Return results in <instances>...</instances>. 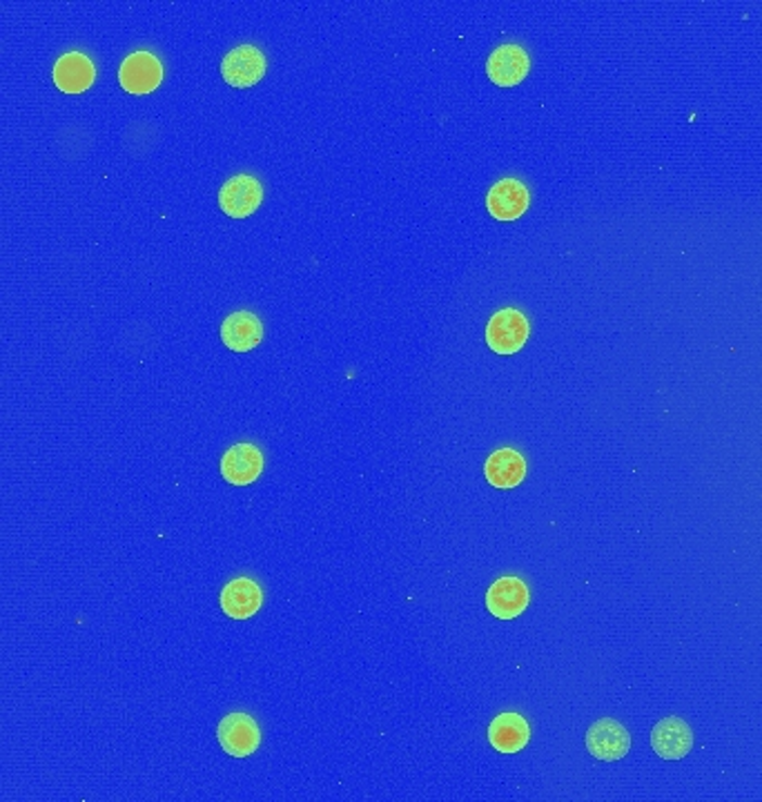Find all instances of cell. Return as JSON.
I'll return each mask as SVG.
<instances>
[{
  "label": "cell",
  "mask_w": 762,
  "mask_h": 802,
  "mask_svg": "<svg viewBox=\"0 0 762 802\" xmlns=\"http://www.w3.org/2000/svg\"><path fill=\"white\" fill-rule=\"evenodd\" d=\"M529 319L516 308L497 310L486 326V344L497 355H516L529 340Z\"/></svg>",
  "instance_id": "obj_1"
},
{
  "label": "cell",
  "mask_w": 762,
  "mask_h": 802,
  "mask_svg": "<svg viewBox=\"0 0 762 802\" xmlns=\"http://www.w3.org/2000/svg\"><path fill=\"white\" fill-rule=\"evenodd\" d=\"M163 80V65L152 52H135L120 63L118 82L125 92L143 97L154 92Z\"/></svg>",
  "instance_id": "obj_2"
},
{
  "label": "cell",
  "mask_w": 762,
  "mask_h": 802,
  "mask_svg": "<svg viewBox=\"0 0 762 802\" xmlns=\"http://www.w3.org/2000/svg\"><path fill=\"white\" fill-rule=\"evenodd\" d=\"M221 74L232 88H252L266 74V56L257 46H239L221 61Z\"/></svg>",
  "instance_id": "obj_3"
},
{
  "label": "cell",
  "mask_w": 762,
  "mask_h": 802,
  "mask_svg": "<svg viewBox=\"0 0 762 802\" xmlns=\"http://www.w3.org/2000/svg\"><path fill=\"white\" fill-rule=\"evenodd\" d=\"M217 738L232 758H247L262 744V731L247 713H230L219 723Z\"/></svg>",
  "instance_id": "obj_4"
},
{
  "label": "cell",
  "mask_w": 762,
  "mask_h": 802,
  "mask_svg": "<svg viewBox=\"0 0 762 802\" xmlns=\"http://www.w3.org/2000/svg\"><path fill=\"white\" fill-rule=\"evenodd\" d=\"M264 201V188L259 179L250 175H237L228 179L219 192V205L232 219H245L257 213Z\"/></svg>",
  "instance_id": "obj_5"
},
{
  "label": "cell",
  "mask_w": 762,
  "mask_h": 802,
  "mask_svg": "<svg viewBox=\"0 0 762 802\" xmlns=\"http://www.w3.org/2000/svg\"><path fill=\"white\" fill-rule=\"evenodd\" d=\"M529 586L520 577H499L491 584L486 594V607L499 620H513L522 615L529 607Z\"/></svg>",
  "instance_id": "obj_6"
},
{
  "label": "cell",
  "mask_w": 762,
  "mask_h": 802,
  "mask_svg": "<svg viewBox=\"0 0 762 802\" xmlns=\"http://www.w3.org/2000/svg\"><path fill=\"white\" fill-rule=\"evenodd\" d=\"M264 473V453L254 444H237L221 457V475L232 486H247Z\"/></svg>",
  "instance_id": "obj_7"
},
{
  "label": "cell",
  "mask_w": 762,
  "mask_h": 802,
  "mask_svg": "<svg viewBox=\"0 0 762 802\" xmlns=\"http://www.w3.org/2000/svg\"><path fill=\"white\" fill-rule=\"evenodd\" d=\"M531 203L529 188L518 179H501L497 181L486 196V205L491 217L497 221H516L520 219Z\"/></svg>",
  "instance_id": "obj_8"
},
{
  "label": "cell",
  "mask_w": 762,
  "mask_h": 802,
  "mask_svg": "<svg viewBox=\"0 0 762 802\" xmlns=\"http://www.w3.org/2000/svg\"><path fill=\"white\" fill-rule=\"evenodd\" d=\"M531 69V59L520 46H499L486 63L488 78L499 88H513L526 78Z\"/></svg>",
  "instance_id": "obj_9"
},
{
  "label": "cell",
  "mask_w": 762,
  "mask_h": 802,
  "mask_svg": "<svg viewBox=\"0 0 762 802\" xmlns=\"http://www.w3.org/2000/svg\"><path fill=\"white\" fill-rule=\"evenodd\" d=\"M586 749L593 758L613 763V760H620L628 753L631 736L620 723L611 721V717H605V721H598L588 729Z\"/></svg>",
  "instance_id": "obj_10"
},
{
  "label": "cell",
  "mask_w": 762,
  "mask_h": 802,
  "mask_svg": "<svg viewBox=\"0 0 762 802\" xmlns=\"http://www.w3.org/2000/svg\"><path fill=\"white\" fill-rule=\"evenodd\" d=\"M97 78V65L82 52H67L54 65V82L65 94H80L92 88Z\"/></svg>",
  "instance_id": "obj_11"
},
{
  "label": "cell",
  "mask_w": 762,
  "mask_h": 802,
  "mask_svg": "<svg viewBox=\"0 0 762 802\" xmlns=\"http://www.w3.org/2000/svg\"><path fill=\"white\" fill-rule=\"evenodd\" d=\"M264 604L262 586L250 577H237L221 590V609L232 620H247L257 615Z\"/></svg>",
  "instance_id": "obj_12"
},
{
  "label": "cell",
  "mask_w": 762,
  "mask_h": 802,
  "mask_svg": "<svg viewBox=\"0 0 762 802\" xmlns=\"http://www.w3.org/2000/svg\"><path fill=\"white\" fill-rule=\"evenodd\" d=\"M651 747L664 760H681L694 747V731L683 717H664L651 731Z\"/></svg>",
  "instance_id": "obj_13"
},
{
  "label": "cell",
  "mask_w": 762,
  "mask_h": 802,
  "mask_svg": "<svg viewBox=\"0 0 762 802\" xmlns=\"http://www.w3.org/2000/svg\"><path fill=\"white\" fill-rule=\"evenodd\" d=\"M264 340V323L257 315L239 310L221 323V342L234 353L257 348Z\"/></svg>",
  "instance_id": "obj_14"
},
{
  "label": "cell",
  "mask_w": 762,
  "mask_h": 802,
  "mask_svg": "<svg viewBox=\"0 0 762 802\" xmlns=\"http://www.w3.org/2000/svg\"><path fill=\"white\" fill-rule=\"evenodd\" d=\"M484 475L488 484L495 488H516L526 478V461L524 455H520L513 448H499L495 450L486 463H484Z\"/></svg>",
  "instance_id": "obj_15"
},
{
  "label": "cell",
  "mask_w": 762,
  "mask_h": 802,
  "mask_svg": "<svg viewBox=\"0 0 762 802\" xmlns=\"http://www.w3.org/2000/svg\"><path fill=\"white\" fill-rule=\"evenodd\" d=\"M531 740L529 723L520 713H501L488 727V742L499 753H518Z\"/></svg>",
  "instance_id": "obj_16"
}]
</instances>
